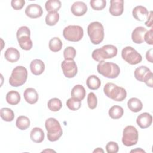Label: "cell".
<instances>
[{
  "label": "cell",
  "mask_w": 153,
  "mask_h": 153,
  "mask_svg": "<svg viewBox=\"0 0 153 153\" xmlns=\"http://www.w3.org/2000/svg\"><path fill=\"white\" fill-rule=\"evenodd\" d=\"M47 131V139L50 142L57 140L62 135L63 130L59 122L54 118H49L45 122Z\"/></svg>",
  "instance_id": "1"
},
{
  "label": "cell",
  "mask_w": 153,
  "mask_h": 153,
  "mask_svg": "<svg viewBox=\"0 0 153 153\" xmlns=\"http://www.w3.org/2000/svg\"><path fill=\"white\" fill-rule=\"evenodd\" d=\"M117 48L111 44L103 45L100 48L95 49L91 54L92 58L96 62L104 61L107 59L114 57L117 54Z\"/></svg>",
  "instance_id": "2"
},
{
  "label": "cell",
  "mask_w": 153,
  "mask_h": 153,
  "mask_svg": "<svg viewBox=\"0 0 153 153\" xmlns=\"http://www.w3.org/2000/svg\"><path fill=\"white\" fill-rule=\"evenodd\" d=\"M103 91L107 97L117 102L124 100L127 96V92L123 87L112 82H108L105 85Z\"/></svg>",
  "instance_id": "3"
},
{
  "label": "cell",
  "mask_w": 153,
  "mask_h": 153,
  "mask_svg": "<svg viewBox=\"0 0 153 153\" xmlns=\"http://www.w3.org/2000/svg\"><path fill=\"white\" fill-rule=\"evenodd\" d=\"M97 71L99 74L108 78H115L120 73V67L115 63L109 62L101 61L97 66Z\"/></svg>",
  "instance_id": "4"
},
{
  "label": "cell",
  "mask_w": 153,
  "mask_h": 153,
  "mask_svg": "<svg viewBox=\"0 0 153 153\" xmlns=\"http://www.w3.org/2000/svg\"><path fill=\"white\" fill-rule=\"evenodd\" d=\"M87 33L91 43L93 44H99L103 40V26L99 22H93L90 23L87 27Z\"/></svg>",
  "instance_id": "5"
},
{
  "label": "cell",
  "mask_w": 153,
  "mask_h": 153,
  "mask_svg": "<svg viewBox=\"0 0 153 153\" xmlns=\"http://www.w3.org/2000/svg\"><path fill=\"white\" fill-rule=\"evenodd\" d=\"M27 78V71L22 66L14 68L9 78V83L13 87H20L24 84Z\"/></svg>",
  "instance_id": "6"
},
{
  "label": "cell",
  "mask_w": 153,
  "mask_h": 153,
  "mask_svg": "<svg viewBox=\"0 0 153 153\" xmlns=\"http://www.w3.org/2000/svg\"><path fill=\"white\" fill-rule=\"evenodd\" d=\"M17 39L20 48L24 50H29L32 47V41L30 38V31L28 27L23 26L17 31Z\"/></svg>",
  "instance_id": "7"
},
{
  "label": "cell",
  "mask_w": 153,
  "mask_h": 153,
  "mask_svg": "<svg viewBox=\"0 0 153 153\" xmlns=\"http://www.w3.org/2000/svg\"><path fill=\"white\" fill-rule=\"evenodd\" d=\"M63 35L69 41L77 42L82 38L84 30L80 26L69 25L63 29Z\"/></svg>",
  "instance_id": "8"
},
{
  "label": "cell",
  "mask_w": 153,
  "mask_h": 153,
  "mask_svg": "<svg viewBox=\"0 0 153 153\" xmlns=\"http://www.w3.org/2000/svg\"><path fill=\"white\" fill-rule=\"evenodd\" d=\"M139 134L137 129L133 126H127L123 130L122 142L126 146H131L137 143Z\"/></svg>",
  "instance_id": "9"
},
{
  "label": "cell",
  "mask_w": 153,
  "mask_h": 153,
  "mask_svg": "<svg viewBox=\"0 0 153 153\" xmlns=\"http://www.w3.org/2000/svg\"><path fill=\"white\" fill-rule=\"evenodd\" d=\"M121 57L128 63L134 65L141 62L142 56L133 47L127 46L121 51Z\"/></svg>",
  "instance_id": "10"
},
{
  "label": "cell",
  "mask_w": 153,
  "mask_h": 153,
  "mask_svg": "<svg viewBox=\"0 0 153 153\" xmlns=\"http://www.w3.org/2000/svg\"><path fill=\"white\" fill-rule=\"evenodd\" d=\"M61 67L64 75L69 78L74 77L78 72L75 62L73 59L64 60L61 64Z\"/></svg>",
  "instance_id": "11"
},
{
  "label": "cell",
  "mask_w": 153,
  "mask_h": 153,
  "mask_svg": "<svg viewBox=\"0 0 153 153\" xmlns=\"http://www.w3.org/2000/svg\"><path fill=\"white\" fill-rule=\"evenodd\" d=\"M43 13L42 7L36 4H31L27 6L25 9L26 15L32 19H36L40 17Z\"/></svg>",
  "instance_id": "12"
},
{
  "label": "cell",
  "mask_w": 153,
  "mask_h": 153,
  "mask_svg": "<svg viewBox=\"0 0 153 153\" xmlns=\"http://www.w3.org/2000/svg\"><path fill=\"white\" fill-rule=\"evenodd\" d=\"M124 11L123 0H111L110 1V7L109 11L112 16H121Z\"/></svg>",
  "instance_id": "13"
},
{
  "label": "cell",
  "mask_w": 153,
  "mask_h": 153,
  "mask_svg": "<svg viewBox=\"0 0 153 153\" xmlns=\"http://www.w3.org/2000/svg\"><path fill=\"white\" fill-rule=\"evenodd\" d=\"M152 122V115L148 112H143L137 117L136 123L141 128H146L149 127Z\"/></svg>",
  "instance_id": "14"
},
{
  "label": "cell",
  "mask_w": 153,
  "mask_h": 153,
  "mask_svg": "<svg viewBox=\"0 0 153 153\" xmlns=\"http://www.w3.org/2000/svg\"><path fill=\"white\" fill-rule=\"evenodd\" d=\"M132 14L136 20L138 21H143L148 19L149 13L145 7L138 5L133 8Z\"/></svg>",
  "instance_id": "15"
},
{
  "label": "cell",
  "mask_w": 153,
  "mask_h": 153,
  "mask_svg": "<svg viewBox=\"0 0 153 153\" xmlns=\"http://www.w3.org/2000/svg\"><path fill=\"white\" fill-rule=\"evenodd\" d=\"M71 11L74 16H82L86 13L87 6L84 2L76 1L72 5Z\"/></svg>",
  "instance_id": "16"
},
{
  "label": "cell",
  "mask_w": 153,
  "mask_h": 153,
  "mask_svg": "<svg viewBox=\"0 0 153 153\" xmlns=\"http://www.w3.org/2000/svg\"><path fill=\"white\" fill-rule=\"evenodd\" d=\"M146 31V29L142 26L136 27L131 33L132 41L136 44L143 43L144 42V36Z\"/></svg>",
  "instance_id": "17"
},
{
  "label": "cell",
  "mask_w": 153,
  "mask_h": 153,
  "mask_svg": "<svg viewBox=\"0 0 153 153\" xmlns=\"http://www.w3.org/2000/svg\"><path fill=\"white\" fill-rule=\"evenodd\" d=\"M30 69L33 75H39L44 71L45 65L41 60L35 59L31 62Z\"/></svg>",
  "instance_id": "18"
},
{
  "label": "cell",
  "mask_w": 153,
  "mask_h": 153,
  "mask_svg": "<svg viewBox=\"0 0 153 153\" xmlns=\"http://www.w3.org/2000/svg\"><path fill=\"white\" fill-rule=\"evenodd\" d=\"M25 100L29 104H34L38 100V94L33 88H26L23 93Z\"/></svg>",
  "instance_id": "19"
},
{
  "label": "cell",
  "mask_w": 153,
  "mask_h": 153,
  "mask_svg": "<svg viewBox=\"0 0 153 153\" xmlns=\"http://www.w3.org/2000/svg\"><path fill=\"white\" fill-rule=\"evenodd\" d=\"M5 58L11 63H15L20 59V53L15 48L10 47L7 48L4 54Z\"/></svg>",
  "instance_id": "20"
},
{
  "label": "cell",
  "mask_w": 153,
  "mask_h": 153,
  "mask_svg": "<svg viewBox=\"0 0 153 153\" xmlns=\"http://www.w3.org/2000/svg\"><path fill=\"white\" fill-rule=\"evenodd\" d=\"M85 90L84 87L81 85H75L71 92V97L76 99L80 101L82 100L85 96Z\"/></svg>",
  "instance_id": "21"
},
{
  "label": "cell",
  "mask_w": 153,
  "mask_h": 153,
  "mask_svg": "<svg viewBox=\"0 0 153 153\" xmlns=\"http://www.w3.org/2000/svg\"><path fill=\"white\" fill-rule=\"evenodd\" d=\"M30 137L33 142L41 143L44 139V131L39 127H35L30 131Z\"/></svg>",
  "instance_id": "22"
},
{
  "label": "cell",
  "mask_w": 153,
  "mask_h": 153,
  "mask_svg": "<svg viewBox=\"0 0 153 153\" xmlns=\"http://www.w3.org/2000/svg\"><path fill=\"white\" fill-rule=\"evenodd\" d=\"M128 109L133 112H138L142 110L143 105L142 102L136 97L130 98L127 102Z\"/></svg>",
  "instance_id": "23"
},
{
  "label": "cell",
  "mask_w": 153,
  "mask_h": 153,
  "mask_svg": "<svg viewBox=\"0 0 153 153\" xmlns=\"http://www.w3.org/2000/svg\"><path fill=\"white\" fill-rule=\"evenodd\" d=\"M6 101L11 105H17L20 101V95L19 93L15 90L10 91L6 95Z\"/></svg>",
  "instance_id": "24"
},
{
  "label": "cell",
  "mask_w": 153,
  "mask_h": 153,
  "mask_svg": "<svg viewBox=\"0 0 153 153\" xmlns=\"http://www.w3.org/2000/svg\"><path fill=\"white\" fill-rule=\"evenodd\" d=\"M86 84L88 88L94 90L98 89L100 87L101 82L100 79L96 75H92L87 78L86 80Z\"/></svg>",
  "instance_id": "25"
},
{
  "label": "cell",
  "mask_w": 153,
  "mask_h": 153,
  "mask_svg": "<svg viewBox=\"0 0 153 153\" xmlns=\"http://www.w3.org/2000/svg\"><path fill=\"white\" fill-rule=\"evenodd\" d=\"M150 71L151 70L148 67L145 66H140L135 69L134 72V77L139 81L143 82L144 78Z\"/></svg>",
  "instance_id": "26"
},
{
  "label": "cell",
  "mask_w": 153,
  "mask_h": 153,
  "mask_svg": "<svg viewBox=\"0 0 153 153\" xmlns=\"http://www.w3.org/2000/svg\"><path fill=\"white\" fill-rule=\"evenodd\" d=\"M62 6L59 0H48L45 2V8L48 12H57Z\"/></svg>",
  "instance_id": "27"
},
{
  "label": "cell",
  "mask_w": 153,
  "mask_h": 153,
  "mask_svg": "<svg viewBox=\"0 0 153 153\" xmlns=\"http://www.w3.org/2000/svg\"><path fill=\"white\" fill-rule=\"evenodd\" d=\"M30 122L29 118L23 115L19 116L17 118L16 122L17 127L21 130H25L27 129L30 126Z\"/></svg>",
  "instance_id": "28"
},
{
  "label": "cell",
  "mask_w": 153,
  "mask_h": 153,
  "mask_svg": "<svg viewBox=\"0 0 153 153\" xmlns=\"http://www.w3.org/2000/svg\"><path fill=\"white\" fill-rule=\"evenodd\" d=\"M108 113L111 118L119 119L123 115L124 110L122 107L118 105H114L109 109Z\"/></svg>",
  "instance_id": "29"
},
{
  "label": "cell",
  "mask_w": 153,
  "mask_h": 153,
  "mask_svg": "<svg viewBox=\"0 0 153 153\" xmlns=\"http://www.w3.org/2000/svg\"><path fill=\"white\" fill-rule=\"evenodd\" d=\"M62 42L58 37H54L51 38L48 44L49 48L53 52H57L60 51L62 48Z\"/></svg>",
  "instance_id": "30"
},
{
  "label": "cell",
  "mask_w": 153,
  "mask_h": 153,
  "mask_svg": "<svg viewBox=\"0 0 153 153\" xmlns=\"http://www.w3.org/2000/svg\"><path fill=\"white\" fill-rule=\"evenodd\" d=\"M47 106L50 111L53 112H57L62 108V103L59 99L54 97L48 100Z\"/></svg>",
  "instance_id": "31"
},
{
  "label": "cell",
  "mask_w": 153,
  "mask_h": 153,
  "mask_svg": "<svg viewBox=\"0 0 153 153\" xmlns=\"http://www.w3.org/2000/svg\"><path fill=\"white\" fill-rule=\"evenodd\" d=\"M0 115L2 119L5 121H12L14 118V112L10 108H3L0 111Z\"/></svg>",
  "instance_id": "32"
},
{
  "label": "cell",
  "mask_w": 153,
  "mask_h": 153,
  "mask_svg": "<svg viewBox=\"0 0 153 153\" xmlns=\"http://www.w3.org/2000/svg\"><path fill=\"white\" fill-rule=\"evenodd\" d=\"M59 20V14L57 12H50L45 17V23L48 26L55 25Z\"/></svg>",
  "instance_id": "33"
},
{
  "label": "cell",
  "mask_w": 153,
  "mask_h": 153,
  "mask_svg": "<svg viewBox=\"0 0 153 153\" xmlns=\"http://www.w3.org/2000/svg\"><path fill=\"white\" fill-rule=\"evenodd\" d=\"M66 106L70 110L76 111L80 108L81 106V103L80 100L76 99L71 97L67 100Z\"/></svg>",
  "instance_id": "34"
},
{
  "label": "cell",
  "mask_w": 153,
  "mask_h": 153,
  "mask_svg": "<svg viewBox=\"0 0 153 153\" xmlns=\"http://www.w3.org/2000/svg\"><path fill=\"white\" fill-rule=\"evenodd\" d=\"M90 4L93 10L100 11L106 7V1L105 0H91L90 1Z\"/></svg>",
  "instance_id": "35"
},
{
  "label": "cell",
  "mask_w": 153,
  "mask_h": 153,
  "mask_svg": "<svg viewBox=\"0 0 153 153\" xmlns=\"http://www.w3.org/2000/svg\"><path fill=\"white\" fill-rule=\"evenodd\" d=\"M76 53V50L73 47H67L63 51V57L65 60H74Z\"/></svg>",
  "instance_id": "36"
},
{
  "label": "cell",
  "mask_w": 153,
  "mask_h": 153,
  "mask_svg": "<svg viewBox=\"0 0 153 153\" xmlns=\"http://www.w3.org/2000/svg\"><path fill=\"white\" fill-rule=\"evenodd\" d=\"M87 104L90 109H94L96 108L97 104V99L95 94L90 92L87 96Z\"/></svg>",
  "instance_id": "37"
},
{
  "label": "cell",
  "mask_w": 153,
  "mask_h": 153,
  "mask_svg": "<svg viewBox=\"0 0 153 153\" xmlns=\"http://www.w3.org/2000/svg\"><path fill=\"white\" fill-rule=\"evenodd\" d=\"M118 149V145L115 142H109L106 145V150L108 153H117Z\"/></svg>",
  "instance_id": "38"
},
{
  "label": "cell",
  "mask_w": 153,
  "mask_h": 153,
  "mask_svg": "<svg viewBox=\"0 0 153 153\" xmlns=\"http://www.w3.org/2000/svg\"><path fill=\"white\" fill-rule=\"evenodd\" d=\"M25 4L24 0H12L11 2V7L16 10H21Z\"/></svg>",
  "instance_id": "39"
},
{
  "label": "cell",
  "mask_w": 153,
  "mask_h": 153,
  "mask_svg": "<svg viewBox=\"0 0 153 153\" xmlns=\"http://www.w3.org/2000/svg\"><path fill=\"white\" fill-rule=\"evenodd\" d=\"M144 41H145L148 44H149V45L153 44L152 29H151L149 30L146 31L144 36Z\"/></svg>",
  "instance_id": "40"
},
{
  "label": "cell",
  "mask_w": 153,
  "mask_h": 153,
  "mask_svg": "<svg viewBox=\"0 0 153 153\" xmlns=\"http://www.w3.org/2000/svg\"><path fill=\"white\" fill-rule=\"evenodd\" d=\"M152 72L150 71L146 74L143 79V82H144L146 84V85L149 87H152Z\"/></svg>",
  "instance_id": "41"
},
{
  "label": "cell",
  "mask_w": 153,
  "mask_h": 153,
  "mask_svg": "<svg viewBox=\"0 0 153 153\" xmlns=\"http://www.w3.org/2000/svg\"><path fill=\"white\" fill-rule=\"evenodd\" d=\"M147 19H148V20L145 23V25L148 27H152V14L151 11L149 12V14L148 15Z\"/></svg>",
  "instance_id": "42"
},
{
  "label": "cell",
  "mask_w": 153,
  "mask_h": 153,
  "mask_svg": "<svg viewBox=\"0 0 153 153\" xmlns=\"http://www.w3.org/2000/svg\"><path fill=\"white\" fill-rule=\"evenodd\" d=\"M152 51H153V49L151 48L149 50H148L146 53V60L151 63L153 62V61H152Z\"/></svg>",
  "instance_id": "43"
},
{
  "label": "cell",
  "mask_w": 153,
  "mask_h": 153,
  "mask_svg": "<svg viewBox=\"0 0 153 153\" xmlns=\"http://www.w3.org/2000/svg\"><path fill=\"white\" fill-rule=\"evenodd\" d=\"M131 152H145V151H143V149H142L141 148H137V149H133V150H131V151H130Z\"/></svg>",
  "instance_id": "44"
},
{
  "label": "cell",
  "mask_w": 153,
  "mask_h": 153,
  "mask_svg": "<svg viewBox=\"0 0 153 153\" xmlns=\"http://www.w3.org/2000/svg\"><path fill=\"white\" fill-rule=\"evenodd\" d=\"M93 152H104V151L101 148H97L93 151Z\"/></svg>",
  "instance_id": "45"
},
{
  "label": "cell",
  "mask_w": 153,
  "mask_h": 153,
  "mask_svg": "<svg viewBox=\"0 0 153 153\" xmlns=\"http://www.w3.org/2000/svg\"><path fill=\"white\" fill-rule=\"evenodd\" d=\"M45 151H53V152H55V151H53V150H47V149L44 150V151H43L42 152H45Z\"/></svg>",
  "instance_id": "46"
}]
</instances>
